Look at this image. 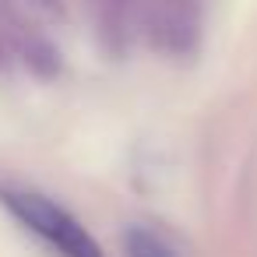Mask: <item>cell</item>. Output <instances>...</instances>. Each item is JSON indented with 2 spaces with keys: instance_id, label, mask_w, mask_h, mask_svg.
<instances>
[{
  "instance_id": "3957f363",
  "label": "cell",
  "mask_w": 257,
  "mask_h": 257,
  "mask_svg": "<svg viewBox=\"0 0 257 257\" xmlns=\"http://www.w3.org/2000/svg\"><path fill=\"white\" fill-rule=\"evenodd\" d=\"M123 250H127V257H176L162 236H155L152 229H141V225H134L123 236Z\"/></svg>"
},
{
  "instance_id": "7a4b0ae2",
  "label": "cell",
  "mask_w": 257,
  "mask_h": 257,
  "mask_svg": "<svg viewBox=\"0 0 257 257\" xmlns=\"http://www.w3.org/2000/svg\"><path fill=\"white\" fill-rule=\"evenodd\" d=\"M134 4L145 11L148 36L155 39L159 50L183 57L197 46V29H201L197 0H134Z\"/></svg>"
},
{
  "instance_id": "6da1fadb",
  "label": "cell",
  "mask_w": 257,
  "mask_h": 257,
  "mask_svg": "<svg viewBox=\"0 0 257 257\" xmlns=\"http://www.w3.org/2000/svg\"><path fill=\"white\" fill-rule=\"evenodd\" d=\"M0 204H4L32 236H39L57 257H106L102 246L92 239V232L57 201L36 190H11L0 187Z\"/></svg>"
}]
</instances>
